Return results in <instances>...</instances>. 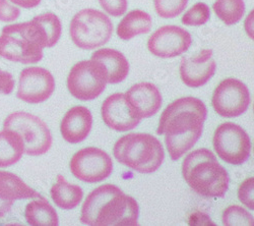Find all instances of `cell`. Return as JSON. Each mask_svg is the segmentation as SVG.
<instances>
[{
  "mask_svg": "<svg viewBox=\"0 0 254 226\" xmlns=\"http://www.w3.org/2000/svg\"><path fill=\"white\" fill-rule=\"evenodd\" d=\"M207 109L200 99L180 98L163 111L157 130L165 136V143L173 161L192 149L202 135Z\"/></svg>",
  "mask_w": 254,
  "mask_h": 226,
  "instance_id": "obj_1",
  "label": "cell"
},
{
  "mask_svg": "<svg viewBox=\"0 0 254 226\" xmlns=\"http://www.w3.org/2000/svg\"><path fill=\"white\" fill-rule=\"evenodd\" d=\"M137 202L114 184H103L84 201L80 221L91 226H135L138 224Z\"/></svg>",
  "mask_w": 254,
  "mask_h": 226,
  "instance_id": "obj_2",
  "label": "cell"
},
{
  "mask_svg": "<svg viewBox=\"0 0 254 226\" xmlns=\"http://www.w3.org/2000/svg\"><path fill=\"white\" fill-rule=\"evenodd\" d=\"M182 174L188 186L205 198H223L229 189L228 171L207 149H198L186 156Z\"/></svg>",
  "mask_w": 254,
  "mask_h": 226,
  "instance_id": "obj_3",
  "label": "cell"
},
{
  "mask_svg": "<svg viewBox=\"0 0 254 226\" xmlns=\"http://www.w3.org/2000/svg\"><path fill=\"white\" fill-rule=\"evenodd\" d=\"M47 39L34 17L30 22L5 26L0 36V56L23 65L37 64L43 58Z\"/></svg>",
  "mask_w": 254,
  "mask_h": 226,
  "instance_id": "obj_4",
  "label": "cell"
},
{
  "mask_svg": "<svg viewBox=\"0 0 254 226\" xmlns=\"http://www.w3.org/2000/svg\"><path fill=\"white\" fill-rule=\"evenodd\" d=\"M113 154L118 162L139 173L157 171L165 158L162 143L150 134H128L114 145Z\"/></svg>",
  "mask_w": 254,
  "mask_h": 226,
  "instance_id": "obj_5",
  "label": "cell"
},
{
  "mask_svg": "<svg viewBox=\"0 0 254 226\" xmlns=\"http://www.w3.org/2000/svg\"><path fill=\"white\" fill-rule=\"evenodd\" d=\"M72 42L80 49L93 50L105 45L113 34V24L104 12L87 8L77 12L70 23Z\"/></svg>",
  "mask_w": 254,
  "mask_h": 226,
  "instance_id": "obj_6",
  "label": "cell"
},
{
  "mask_svg": "<svg viewBox=\"0 0 254 226\" xmlns=\"http://www.w3.org/2000/svg\"><path fill=\"white\" fill-rule=\"evenodd\" d=\"M4 130L18 133L25 144V153L39 156L47 153L52 146V136L46 123L36 115L16 111L3 122Z\"/></svg>",
  "mask_w": 254,
  "mask_h": 226,
  "instance_id": "obj_7",
  "label": "cell"
},
{
  "mask_svg": "<svg viewBox=\"0 0 254 226\" xmlns=\"http://www.w3.org/2000/svg\"><path fill=\"white\" fill-rule=\"evenodd\" d=\"M107 85L103 67L96 60H82L72 67L67 76L69 93L81 101H90L99 97Z\"/></svg>",
  "mask_w": 254,
  "mask_h": 226,
  "instance_id": "obj_8",
  "label": "cell"
},
{
  "mask_svg": "<svg viewBox=\"0 0 254 226\" xmlns=\"http://www.w3.org/2000/svg\"><path fill=\"white\" fill-rule=\"evenodd\" d=\"M213 145L218 156L232 165H241L251 153L248 134L236 123H222L215 132Z\"/></svg>",
  "mask_w": 254,
  "mask_h": 226,
  "instance_id": "obj_9",
  "label": "cell"
},
{
  "mask_svg": "<svg viewBox=\"0 0 254 226\" xmlns=\"http://www.w3.org/2000/svg\"><path fill=\"white\" fill-rule=\"evenodd\" d=\"M72 174L83 182L95 183L108 178L113 171V161L105 151L89 147L76 152L69 164Z\"/></svg>",
  "mask_w": 254,
  "mask_h": 226,
  "instance_id": "obj_10",
  "label": "cell"
},
{
  "mask_svg": "<svg viewBox=\"0 0 254 226\" xmlns=\"http://www.w3.org/2000/svg\"><path fill=\"white\" fill-rule=\"evenodd\" d=\"M251 102L250 92L240 79L229 77L216 88L211 105L222 117H238L248 109Z\"/></svg>",
  "mask_w": 254,
  "mask_h": 226,
  "instance_id": "obj_11",
  "label": "cell"
},
{
  "mask_svg": "<svg viewBox=\"0 0 254 226\" xmlns=\"http://www.w3.org/2000/svg\"><path fill=\"white\" fill-rule=\"evenodd\" d=\"M55 90L52 74L39 67L23 70L19 74L16 97L30 104H39L51 97Z\"/></svg>",
  "mask_w": 254,
  "mask_h": 226,
  "instance_id": "obj_12",
  "label": "cell"
},
{
  "mask_svg": "<svg viewBox=\"0 0 254 226\" xmlns=\"http://www.w3.org/2000/svg\"><path fill=\"white\" fill-rule=\"evenodd\" d=\"M192 39L188 31L177 26H163L147 41V49L161 58H172L185 53L191 46Z\"/></svg>",
  "mask_w": 254,
  "mask_h": 226,
  "instance_id": "obj_13",
  "label": "cell"
},
{
  "mask_svg": "<svg viewBox=\"0 0 254 226\" xmlns=\"http://www.w3.org/2000/svg\"><path fill=\"white\" fill-rule=\"evenodd\" d=\"M102 118L106 126L116 132H128L135 129L141 120L132 110L125 94L109 96L102 105Z\"/></svg>",
  "mask_w": 254,
  "mask_h": 226,
  "instance_id": "obj_14",
  "label": "cell"
},
{
  "mask_svg": "<svg viewBox=\"0 0 254 226\" xmlns=\"http://www.w3.org/2000/svg\"><path fill=\"white\" fill-rule=\"evenodd\" d=\"M217 64L213 58V50L203 49L197 54L183 57L180 64V76L190 88H199L214 76Z\"/></svg>",
  "mask_w": 254,
  "mask_h": 226,
  "instance_id": "obj_15",
  "label": "cell"
},
{
  "mask_svg": "<svg viewBox=\"0 0 254 226\" xmlns=\"http://www.w3.org/2000/svg\"><path fill=\"white\" fill-rule=\"evenodd\" d=\"M127 100L139 118H149L155 115L162 106V95L152 83L133 85L125 94Z\"/></svg>",
  "mask_w": 254,
  "mask_h": 226,
  "instance_id": "obj_16",
  "label": "cell"
},
{
  "mask_svg": "<svg viewBox=\"0 0 254 226\" xmlns=\"http://www.w3.org/2000/svg\"><path fill=\"white\" fill-rule=\"evenodd\" d=\"M93 127V116L86 106H74L63 116L60 131L66 142L78 144L86 140Z\"/></svg>",
  "mask_w": 254,
  "mask_h": 226,
  "instance_id": "obj_17",
  "label": "cell"
},
{
  "mask_svg": "<svg viewBox=\"0 0 254 226\" xmlns=\"http://www.w3.org/2000/svg\"><path fill=\"white\" fill-rule=\"evenodd\" d=\"M39 199L42 196L34 191L17 175L0 170V203L10 211L16 200Z\"/></svg>",
  "mask_w": 254,
  "mask_h": 226,
  "instance_id": "obj_18",
  "label": "cell"
},
{
  "mask_svg": "<svg viewBox=\"0 0 254 226\" xmlns=\"http://www.w3.org/2000/svg\"><path fill=\"white\" fill-rule=\"evenodd\" d=\"M91 59L98 61L106 72L107 84H119L129 73V63L118 50L104 48L93 53Z\"/></svg>",
  "mask_w": 254,
  "mask_h": 226,
  "instance_id": "obj_19",
  "label": "cell"
},
{
  "mask_svg": "<svg viewBox=\"0 0 254 226\" xmlns=\"http://www.w3.org/2000/svg\"><path fill=\"white\" fill-rule=\"evenodd\" d=\"M151 15L140 9H135L127 13L117 27V35L120 39L128 41L135 36L147 34L152 29Z\"/></svg>",
  "mask_w": 254,
  "mask_h": 226,
  "instance_id": "obj_20",
  "label": "cell"
},
{
  "mask_svg": "<svg viewBox=\"0 0 254 226\" xmlns=\"http://www.w3.org/2000/svg\"><path fill=\"white\" fill-rule=\"evenodd\" d=\"M50 195L55 205L63 210L77 207L83 198L82 189L77 184L69 183L62 175H57V181L51 188Z\"/></svg>",
  "mask_w": 254,
  "mask_h": 226,
  "instance_id": "obj_21",
  "label": "cell"
},
{
  "mask_svg": "<svg viewBox=\"0 0 254 226\" xmlns=\"http://www.w3.org/2000/svg\"><path fill=\"white\" fill-rule=\"evenodd\" d=\"M25 153V144L14 131L0 132V167H8L17 163Z\"/></svg>",
  "mask_w": 254,
  "mask_h": 226,
  "instance_id": "obj_22",
  "label": "cell"
},
{
  "mask_svg": "<svg viewBox=\"0 0 254 226\" xmlns=\"http://www.w3.org/2000/svg\"><path fill=\"white\" fill-rule=\"evenodd\" d=\"M25 218L28 224L33 226H57L59 224L57 212L44 197L27 205Z\"/></svg>",
  "mask_w": 254,
  "mask_h": 226,
  "instance_id": "obj_23",
  "label": "cell"
},
{
  "mask_svg": "<svg viewBox=\"0 0 254 226\" xmlns=\"http://www.w3.org/2000/svg\"><path fill=\"white\" fill-rule=\"evenodd\" d=\"M213 9L218 17L227 26H233L240 22L245 12L243 0H217Z\"/></svg>",
  "mask_w": 254,
  "mask_h": 226,
  "instance_id": "obj_24",
  "label": "cell"
},
{
  "mask_svg": "<svg viewBox=\"0 0 254 226\" xmlns=\"http://www.w3.org/2000/svg\"><path fill=\"white\" fill-rule=\"evenodd\" d=\"M35 18L43 28L47 39V48L53 47L61 36V22L59 17L53 12H46L35 16Z\"/></svg>",
  "mask_w": 254,
  "mask_h": 226,
  "instance_id": "obj_25",
  "label": "cell"
},
{
  "mask_svg": "<svg viewBox=\"0 0 254 226\" xmlns=\"http://www.w3.org/2000/svg\"><path fill=\"white\" fill-rule=\"evenodd\" d=\"M188 0H154L157 13L163 18H174L187 6Z\"/></svg>",
  "mask_w": 254,
  "mask_h": 226,
  "instance_id": "obj_26",
  "label": "cell"
},
{
  "mask_svg": "<svg viewBox=\"0 0 254 226\" xmlns=\"http://www.w3.org/2000/svg\"><path fill=\"white\" fill-rule=\"evenodd\" d=\"M210 17V9L203 2L195 3L188 9L182 17V24L185 26L198 27L204 25Z\"/></svg>",
  "mask_w": 254,
  "mask_h": 226,
  "instance_id": "obj_27",
  "label": "cell"
},
{
  "mask_svg": "<svg viewBox=\"0 0 254 226\" xmlns=\"http://www.w3.org/2000/svg\"><path fill=\"white\" fill-rule=\"evenodd\" d=\"M223 224L227 226L233 225H253V217L242 207L233 205L228 207L223 213Z\"/></svg>",
  "mask_w": 254,
  "mask_h": 226,
  "instance_id": "obj_28",
  "label": "cell"
},
{
  "mask_svg": "<svg viewBox=\"0 0 254 226\" xmlns=\"http://www.w3.org/2000/svg\"><path fill=\"white\" fill-rule=\"evenodd\" d=\"M253 194H254V178H248L244 182L241 183V186L238 190V197L240 202L251 210L254 209V202H253Z\"/></svg>",
  "mask_w": 254,
  "mask_h": 226,
  "instance_id": "obj_29",
  "label": "cell"
},
{
  "mask_svg": "<svg viewBox=\"0 0 254 226\" xmlns=\"http://www.w3.org/2000/svg\"><path fill=\"white\" fill-rule=\"evenodd\" d=\"M99 2L105 11L116 17L124 14L128 6L127 0H99Z\"/></svg>",
  "mask_w": 254,
  "mask_h": 226,
  "instance_id": "obj_30",
  "label": "cell"
},
{
  "mask_svg": "<svg viewBox=\"0 0 254 226\" xmlns=\"http://www.w3.org/2000/svg\"><path fill=\"white\" fill-rule=\"evenodd\" d=\"M20 14L19 8L11 5L7 0H0V20L4 23L13 22Z\"/></svg>",
  "mask_w": 254,
  "mask_h": 226,
  "instance_id": "obj_31",
  "label": "cell"
},
{
  "mask_svg": "<svg viewBox=\"0 0 254 226\" xmlns=\"http://www.w3.org/2000/svg\"><path fill=\"white\" fill-rule=\"evenodd\" d=\"M14 78L8 72L0 70V93L9 95L14 89Z\"/></svg>",
  "mask_w": 254,
  "mask_h": 226,
  "instance_id": "obj_32",
  "label": "cell"
},
{
  "mask_svg": "<svg viewBox=\"0 0 254 226\" xmlns=\"http://www.w3.org/2000/svg\"><path fill=\"white\" fill-rule=\"evenodd\" d=\"M9 1L24 8H33L41 3V0H9Z\"/></svg>",
  "mask_w": 254,
  "mask_h": 226,
  "instance_id": "obj_33",
  "label": "cell"
}]
</instances>
